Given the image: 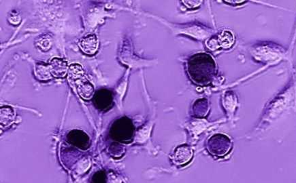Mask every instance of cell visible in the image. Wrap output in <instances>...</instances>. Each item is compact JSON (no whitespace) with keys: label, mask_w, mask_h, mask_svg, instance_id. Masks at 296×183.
I'll list each match as a JSON object with an SVG mask.
<instances>
[{"label":"cell","mask_w":296,"mask_h":183,"mask_svg":"<svg viewBox=\"0 0 296 183\" xmlns=\"http://www.w3.org/2000/svg\"><path fill=\"white\" fill-rule=\"evenodd\" d=\"M35 74H36V78L42 81L51 80L52 78V75L50 72L49 68H48V65H46L43 63H36V66H35Z\"/></svg>","instance_id":"9c48e42d"},{"label":"cell","mask_w":296,"mask_h":183,"mask_svg":"<svg viewBox=\"0 0 296 183\" xmlns=\"http://www.w3.org/2000/svg\"><path fill=\"white\" fill-rule=\"evenodd\" d=\"M1 126H8L9 125L12 124L14 121V117H15V113L14 110L10 106H2L1 108Z\"/></svg>","instance_id":"ba28073f"},{"label":"cell","mask_w":296,"mask_h":183,"mask_svg":"<svg viewBox=\"0 0 296 183\" xmlns=\"http://www.w3.org/2000/svg\"><path fill=\"white\" fill-rule=\"evenodd\" d=\"M234 35L230 31H224L218 37V44L219 47L229 48L234 44Z\"/></svg>","instance_id":"30bf717a"},{"label":"cell","mask_w":296,"mask_h":183,"mask_svg":"<svg viewBox=\"0 0 296 183\" xmlns=\"http://www.w3.org/2000/svg\"><path fill=\"white\" fill-rule=\"evenodd\" d=\"M48 68L53 77L64 78L68 73V62L61 58L54 57L48 63Z\"/></svg>","instance_id":"3957f363"},{"label":"cell","mask_w":296,"mask_h":183,"mask_svg":"<svg viewBox=\"0 0 296 183\" xmlns=\"http://www.w3.org/2000/svg\"><path fill=\"white\" fill-rule=\"evenodd\" d=\"M207 148L213 156L223 157L230 152L232 149V141L225 134H214L208 139Z\"/></svg>","instance_id":"7a4b0ae2"},{"label":"cell","mask_w":296,"mask_h":183,"mask_svg":"<svg viewBox=\"0 0 296 183\" xmlns=\"http://www.w3.org/2000/svg\"><path fill=\"white\" fill-rule=\"evenodd\" d=\"M193 157V151L187 145H180L174 151L172 160L176 165H184L188 163Z\"/></svg>","instance_id":"5b68a950"},{"label":"cell","mask_w":296,"mask_h":183,"mask_svg":"<svg viewBox=\"0 0 296 183\" xmlns=\"http://www.w3.org/2000/svg\"><path fill=\"white\" fill-rule=\"evenodd\" d=\"M79 46L84 53L89 55H94L98 48V37L94 34L87 35L80 40Z\"/></svg>","instance_id":"8992f818"},{"label":"cell","mask_w":296,"mask_h":183,"mask_svg":"<svg viewBox=\"0 0 296 183\" xmlns=\"http://www.w3.org/2000/svg\"><path fill=\"white\" fill-rule=\"evenodd\" d=\"M84 71L81 65L73 63L69 67L68 78L69 83L74 87L76 82L84 77Z\"/></svg>","instance_id":"52a82bcc"},{"label":"cell","mask_w":296,"mask_h":183,"mask_svg":"<svg viewBox=\"0 0 296 183\" xmlns=\"http://www.w3.org/2000/svg\"><path fill=\"white\" fill-rule=\"evenodd\" d=\"M187 72L191 80L196 85H209L216 74L215 60L208 54H196L188 61Z\"/></svg>","instance_id":"6da1fadb"},{"label":"cell","mask_w":296,"mask_h":183,"mask_svg":"<svg viewBox=\"0 0 296 183\" xmlns=\"http://www.w3.org/2000/svg\"><path fill=\"white\" fill-rule=\"evenodd\" d=\"M182 2L189 8H195L200 5L202 1H182Z\"/></svg>","instance_id":"8fae6325"},{"label":"cell","mask_w":296,"mask_h":183,"mask_svg":"<svg viewBox=\"0 0 296 183\" xmlns=\"http://www.w3.org/2000/svg\"><path fill=\"white\" fill-rule=\"evenodd\" d=\"M74 87L76 88L79 96L85 100H89L94 96L95 92L94 86L85 76L76 82Z\"/></svg>","instance_id":"277c9868"}]
</instances>
